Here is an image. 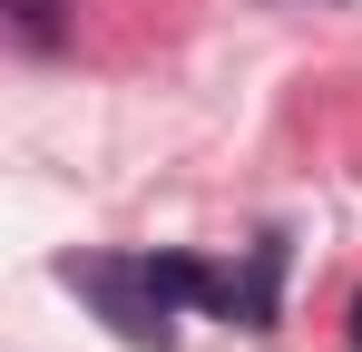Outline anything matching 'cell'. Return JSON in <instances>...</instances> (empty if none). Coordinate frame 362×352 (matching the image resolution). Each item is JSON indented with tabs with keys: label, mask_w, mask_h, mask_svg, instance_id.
Listing matches in <instances>:
<instances>
[{
	"label": "cell",
	"mask_w": 362,
	"mask_h": 352,
	"mask_svg": "<svg viewBox=\"0 0 362 352\" xmlns=\"http://www.w3.org/2000/svg\"><path fill=\"white\" fill-rule=\"evenodd\" d=\"M284 274H294V245L284 235H255L235 274H216V303L206 313L216 323H245V333H274L284 323Z\"/></svg>",
	"instance_id": "cell-2"
},
{
	"label": "cell",
	"mask_w": 362,
	"mask_h": 352,
	"mask_svg": "<svg viewBox=\"0 0 362 352\" xmlns=\"http://www.w3.org/2000/svg\"><path fill=\"white\" fill-rule=\"evenodd\" d=\"M10 40L49 59V49L69 40V0H10Z\"/></svg>",
	"instance_id": "cell-3"
},
{
	"label": "cell",
	"mask_w": 362,
	"mask_h": 352,
	"mask_svg": "<svg viewBox=\"0 0 362 352\" xmlns=\"http://www.w3.org/2000/svg\"><path fill=\"white\" fill-rule=\"evenodd\" d=\"M353 352H362V303H353Z\"/></svg>",
	"instance_id": "cell-4"
},
{
	"label": "cell",
	"mask_w": 362,
	"mask_h": 352,
	"mask_svg": "<svg viewBox=\"0 0 362 352\" xmlns=\"http://www.w3.org/2000/svg\"><path fill=\"white\" fill-rule=\"evenodd\" d=\"M59 284L88 293V303H98V323H108L118 343H137V352H167V343H177V303L157 293L147 254H69Z\"/></svg>",
	"instance_id": "cell-1"
}]
</instances>
